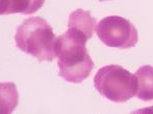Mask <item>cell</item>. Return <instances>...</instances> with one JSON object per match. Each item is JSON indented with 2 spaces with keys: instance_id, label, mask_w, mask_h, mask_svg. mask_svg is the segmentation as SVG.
Returning a JSON list of instances; mask_svg holds the SVG:
<instances>
[{
  "instance_id": "cell-1",
  "label": "cell",
  "mask_w": 153,
  "mask_h": 114,
  "mask_svg": "<svg viewBox=\"0 0 153 114\" xmlns=\"http://www.w3.org/2000/svg\"><path fill=\"white\" fill-rule=\"evenodd\" d=\"M88 40L87 36L70 28L56 39L58 74L68 83L81 84L92 73L94 62L86 48Z\"/></svg>"
},
{
  "instance_id": "cell-8",
  "label": "cell",
  "mask_w": 153,
  "mask_h": 114,
  "mask_svg": "<svg viewBox=\"0 0 153 114\" xmlns=\"http://www.w3.org/2000/svg\"><path fill=\"white\" fill-rule=\"evenodd\" d=\"M45 0H9L8 14H33L43 6Z\"/></svg>"
},
{
  "instance_id": "cell-3",
  "label": "cell",
  "mask_w": 153,
  "mask_h": 114,
  "mask_svg": "<svg viewBox=\"0 0 153 114\" xmlns=\"http://www.w3.org/2000/svg\"><path fill=\"white\" fill-rule=\"evenodd\" d=\"M94 86L100 95L112 102H126L137 92V78L120 65L101 67L94 76Z\"/></svg>"
},
{
  "instance_id": "cell-4",
  "label": "cell",
  "mask_w": 153,
  "mask_h": 114,
  "mask_svg": "<svg viewBox=\"0 0 153 114\" xmlns=\"http://www.w3.org/2000/svg\"><path fill=\"white\" fill-rule=\"evenodd\" d=\"M96 34L103 44L117 49H129L138 43V32L130 21L111 16L101 19L96 26Z\"/></svg>"
},
{
  "instance_id": "cell-9",
  "label": "cell",
  "mask_w": 153,
  "mask_h": 114,
  "mask_svg": "<svg viewBox=\"0 0 153 114\" xmlns=\"http://www.w3.org/2000/svg\"><path fill=\"white\" fill-rule=\"evenodd\" d=\"M9 0H0V16L8 14Z\"/></svg>"
},
{
  "instance_id": "cell-10",
  "label": "cell",
  "mask_w": 153,
  "mask_h": 114,
  "mask_svg": "<svg viewBox=\"0 0 153 114\" xmlns=\"http://www.w3.org/2000/svg\"><path fill=\"white\" fill-rule=\"evenodd\" d=\"M99 1H108V0H99Z\"/></svg>"
},
{
  "instance_id": "cell-2",
  "label": "cell",
  "mask_w": 153,
  "mask_h": 114,
  "mask_svg": "<svg viewBox=\"0 0 153 114\" xmlns=\"http://www.w3.org/2000/svg\"><path fill=\"white\" fill-rule=\"evenodd\" d=\"M56 39L50 24L39 16L25 19L18 27L14 36L16 45L19 50L39 61H52L55 58Z\"/></svg>"
},
{
  "instance_id": "cell-5",
  "label": "cell",
  "mask_w": 153,
  "mask_h": 114,
  "mask_svg": "<svg viewBox=\"0 0 153 114\" xmlns=\"http://www.w3.org/2000/svg\"><path fill=\"white\" fill-rule=\"evenodd\" d=\"M68 27L91 39L96 29V19L90 11L79 8L70 14Z\"/></svg>"
},
{
  "instance_id": "cell-7",
  "label": "cell",
  "mask_w": 153,
  "mask_h": 114,
  "mask_svg": "<svg viewBox=\"0 0 153 114\" xmlns=\"http://www.w3.org/2000/svg\"><path fill=\"white\" fill-rule=\"evenodd\" d=\"M19 104V92L11 81L0 84V114H10Z\"/></svg>"
},
{
  "instance_id": "cell-6",
  "label": "cell",
  "mask_w": 153,
  "mask_h": 114,
  "mask_svg": "<svg viewBox=\"0 0 153 114\" xmlns=\"http://www.w3.org/2000/svg\"><path fill=\"white\" fill-rule=\"evenodd\" d=\"M137 92L136 96L143 101L153 100V67L144 65L136 73Z\"/></svg>"
}]
</instances>
